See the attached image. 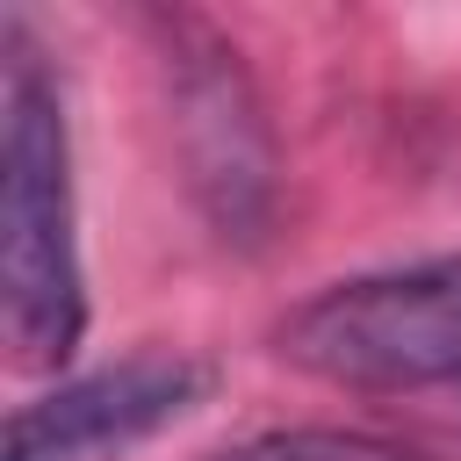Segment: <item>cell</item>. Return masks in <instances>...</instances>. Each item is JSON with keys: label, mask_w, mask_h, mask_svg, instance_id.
Returning a JSON list of instances; mask_svg holds the SVG:
<instances>
[{"label": "cell", "mask_w": 461, "mask_h": 461, "mask_svg": "<svg viewBox=\"0 0 461 461\" xmlns=\"http://www.w3.org/2000/svg\"><path fill=\"white\" fill-rule=\"evenodd\" d=\"M0 310L22 367H65L86 339L65 86L14 14L0 29Z\"/></svg>", "instance_id": "cell-1"}, {"label": "cell", "mask_w": 461, "mask_h": 461, "mask_svg": "<svg viewBox=\"0 0 461 461\" xmlns=\"http://www.w3.org/2000/svg\"><path fill=\"white\" fill-rule=\"evenodd\" d=\"M281 360L353 396H439L461 418V259L339 281L281 324Z\"/></svg>", "instance_id": "cell-2"}, {"label": "cell", "mask_w": 461, "mask_h": 461, "mask_svg": "<svg viewBox=\"0 0 461 461\" xmlns=\"http://www.w3.org/2000/svg\"><path fill=\"white\" fill-rule=\"evenodd\" d=\"M209 389V367L187 353H130L115 367L72 375L50 396L22 403L7 418L0 461H115L187 418Z\"/></svg>", "instance_id": "cell-3"}, {"label": "cell", "mask_w": 461, "mask_h": 461, "mask_svg": "<svg viewBox=\"0 0 461 461\" xmlns=\"http://www.w3.org/2000/svg\"><path fill=\"white\" fill-rule=\"evenodd\" d=\"M173 108H180V144H187V180L209 223L223 238H259L267 202H274L267 130H259L245 72L202 29H173Z\"/></svg>", "instance_id": "cell-4"}, {"label": "cell", "mask_w": 461, "mask_h": 461, "mask_svg": "<svg viewBox=\"0 0 461 461\" xmlns=\"http://www.w3.org/2000/svg\"><path fill=\"white\" fill-rule=\"evenodd\" d=\"M209 461H425V454H411L403 439H382V432H353V425H288V432L238 439Z\"/></svg>", "instance_id": "cell-5"}]
</instances>
